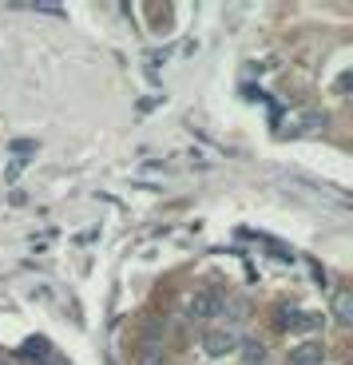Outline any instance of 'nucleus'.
<instances>
[{"instance_id": "nucleus-2", "label": "nucleus", "mask_w": 353, "mask_h": 365, "mask_svg": "<svg viewBox=\"0 0 353 365\" xmlns=\"http://www.w3.org/2000/svg\"><path fill=\"white\" fill-rule=\"evenodd\" d=\"M187 310L195 314V318H218V314L227 310V302L218 298V294H195V298L187 302Z\"/></svg>"}, {"instance_id": "nucleus-3", "label": "nucleus", "mask_w": 353, "mask_h": 365, "mask_svg": "<svg viewBox=\"0 0 353 365\" xmlns=\"http://www.w3.org/2000/svg\"><path fill=\"white\" fill-rule=\"evenodd\" d=\"M322 357H326L322 341H302V346H294V349H290L286 365H322Z\"/></svg>"}, {"instance_id": "nucleus-4", "label": "nucleus", "mask_w": 353, "mask_h": 365, "mask_svg": "<svg viewBox=\"0 0 353 365\" xmlns=\"http://www.w3.org/2000/svg\"><path fill=\"white\" fill-rule=\"evenodd\" d=\"M135 365H167L163 361V349L155 346V341H143V346H139V361Z\"/></svg>"}, {"instance_id": "nucleus-6", "label": "nucleus", "mask_w": 353, "mask_h": 365, "mask_svg": "<svg viewBox=\"0 0 353 365\" xmlns=\"http://www.w3.org/2000/svg\"><path fill=\"white\" fill-rule=\"evenodd\" d=\"M266 361V349L258 341H246V365H262Z\"/></svg>"}, {"instance_id": "nucleus-5", "label": "nucleus", "mask_w": 353, "mask_h": 365, "mask_svg": "<svg viewBox=\"0 0 353 365\" xmlns=\"http://www.w3.org/2000/svg\"><path fill=\"white\" fill-rule=\"evenodd\" d=\"M334 314H337L342 326H349V322H353V298H349V294H337V298H334Z\"/></svg>"}, {"instance_id": "nucleus-1", "label": "nucleus", "mask_w": 353, "mask_h": 365, "mask_svg": "<svg viewBox=\"0 0 353 365\" xmlns=\"http://www.w3.org/2000/svg\"><path fill=\"white\" fill-rule=\"evenodd\" d=\"M238 346H242V338H238L235 329H207V334H203V354L207 357H227V354H235Z\"/></svg>"}]
</instances>
